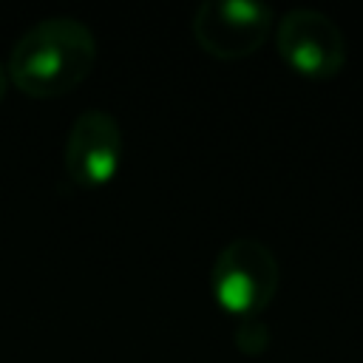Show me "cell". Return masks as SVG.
Listing matches in <instances>:
<instances>
[{"label": "cell", "mask_w": 363, "mask_h": 363, "mask_svg": "<svg viewBox=\"0 0 363 363\" xmlns=\"http://www.w3.org/2000/svg\"><path fill=\"white\" fill-rule=\"evenodd\" d=\"M96 62V37L77 17H43L11 45L6 71L28 96H60L77 88Z\"/></svg>", "instance_id": "obj_1"}, {"label": "cell", "mask_w": 363, "mask_h": 363, "mask_svg": "<svg viewBox=\"0 0 363 363\" xmlns=\"http://www.w3.org/2000/svg\"><path fill=\"white\" fill-rule=\"evenodd\" d=\"M281 267L272 250L255 238H235L218 250L210 269V289L218 306L238 318L261 315L275 298Z\"/></svg>", "instance_id": "obj_2"}, {"label": "cell", "mask_w": 363, "mask_h": 363, "mask_svg": "<svg viewBox=\"0 0 363 363\" xmlns=\"http://www.w3.org/2000/svg\"><path fill=\"white\" fill-rule=\"evenodd\" d=\"M272 28V9L255 0H204L190 20L196 43L218 60L258 51Z\"/></svg>", "instance_id": "obj_3"}, {"label": "cell", "mask_w": 363, "mask_h": 363, "mask_svg": "<svg viewBox=\"0 0 363 363\" xmlns=\"http://www.w3.org/2000/svg\"><path fill=\"white\" fill-rule=\"evenodd\" d=\"M275 45L289 68L326 79L346 65V37L337 23L318 9H292L275 23Z\"/></svg>", "instance_id": "obj_4"}, {"label": "cell", "mask_w": 363, "mask_h": 363, "mask_svg": "<svg viewBox=\"0 0 363 363\" xmlns=\"http://www.w3.org/2000/svg\"><path fill=\"white\" fill-rule=\"evenodd\" d=\"M122 150L125 139L113 113L102 108H88L68 128L62 153L65 173L82 187L108 184L122 164Z\"/></svg>", "instance_id": "obj_5"}, {"label": "cell", "mask_w": 363, "mask_h": 363, "mask_svg": "<svg viewBox=\"0 0 363 363\" xmlns=\"http://www.w3.org/2000/svg\"><path fill=\"white\" fill-rule=\"evenodd\" d=\"M235 346L244 354H261L269 346V326L261 320V315L252 318H238L235 326Z\"/></svg>", "instance_id": "obj_6"}, {"label": "cell", "mask_w": 363, "mask_h": 363, "mask_svg": "<svg viewBox=\"0 0 363 363\" xmlns=\"http://www.w3.org/2000/svg\"><path fill=\"white\" fill-rule=\"evenodd\" d=\"M9 71H6V65H0V99H3V94H6V88H9Z\"/></svg>", "instance_id": "obj_7"}]
</instances>
